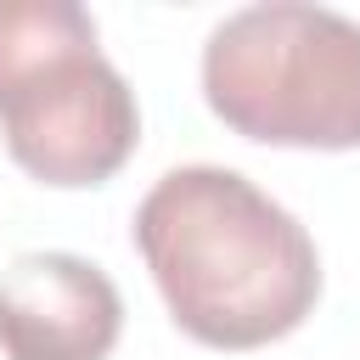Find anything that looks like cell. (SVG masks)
Masks as SVG:
<instances>
[{
  "mask_svg": "<svg viewBox=\"0 0 360 360\" xmlns=\"http://www.w3.org/2000/svg\"><path fill=\"white\" fill-rule=\"evenodd\" d=\"M135 248L174 326L202 349H264L298 332L321 298L309 231L219 163L169 169L135 208Z\"/></svg>",
  "mask_w": 360,
  "mask_h": 360,
  "instance_id": "1",
  "label": "cell"
},
{
  "mask_svg": "<svg viewBox=\"0 0 360 360\" xmlns=\"http://www.w3.org/2000/svg\"><path fill=\"white\" fill-rule=\"evenodd\" d=\"M124 332L112 276L79 253H17L0 270L6 360H107Z\"/></svg>",
  "mask_w": 360,
  "mask_h": 360,
  "instance_id": "4",
  "label": "cell"
},
{
  "mask_svg": "<svg viewBox=\"0 0 360 360\" xmlns=\"http://www.w3.org/2000/svg\"><path fill=\"white\" fill-rule=\"evenodd\" d=\"M0 141L22 174L62 191L129 163L141 107L79 0H0Z\"/></svg>",
  "mask_w": 360,
  "mask_h": 360,
  "instance_id": "2",
  "label": "cell"
},
{
  "mask_svg": "<svg viewBox=\"0 0 360 360\" xmlns=\"http://www.w3.org/2000/svg\"><path fill=\"white\" fill-rule=\"evenodd\" d=\"M202 101L242 141L354 152L360 22L304 0L242 6L202 45Z\"/></svg>",
  "mask_w": 360,
  "mask_h": 360,
  "instance_id": "3",
  "label": "cell"
}]
</instances>
